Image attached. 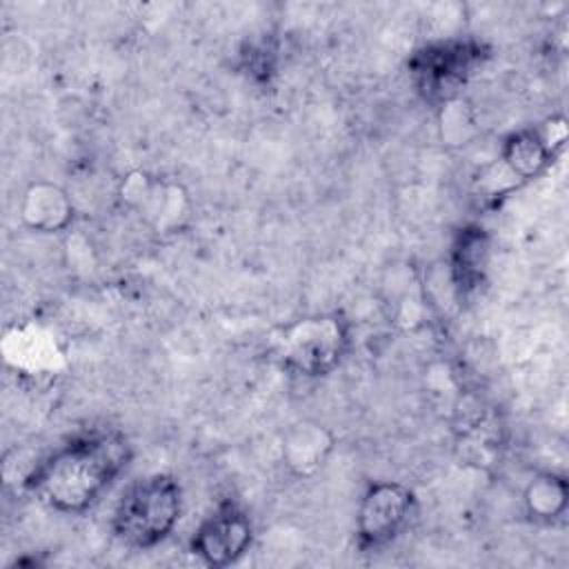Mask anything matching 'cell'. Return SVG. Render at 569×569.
<instances>
[{"label":"cell","mask_w":569,"mask_h":569,"mask_svg":"<svg viewBox=\"0 0 569 569\" xmlns=\"http://www.w3.org/2000/svg\"><path fill=\"white\" fill-rule=\"evenodd\" d=\"M131 460L120 431L78 433L44 456L24 478V487L49 509L80 516L89 511Z\"/></svg>","instance_id":"obj_1"},{"label":"cell","mask_w":569,"mask_h":569,"mask_svg":"<svg viewBox=\"0 0 569 569\" xmlns=\"http://www.w3.org/2000/svg\"><path fill=\"white\" fill-rule=\"evenodd\" d=\"M182 513L180 482L169 473L136 480L118 500L113 536L131 549H151L169 538Z\"/></svg>","instance_id":"obj_2"},{"label":"cell","mask_w":569,"mask_h":569,"mask_svg":"<svg viewBox=\"0 0 569 569\" xmlns=\"http://www.w3.org/2000/svg\"><path fill=\"white\" fill-rule=\"evenodd\" d=\"M349 322L340 313H313L284 325L276 336V356L287 371L305 378L329 376L351 345Z\"/></svg>","instance_id":"obj_3"},{"label":"cell","mask_w":569,"mask_h":569,"mask_svg":"<svg viewBox=\"0 0 569 569\" xmlns=\"http://www.w3.org/2000/svg\"><path fill=\"white\" fill-rule=\"evenodd\" d=\"M487 58L489 49L485 42L469 36H449L416 49L409 58V76L418 93L438 107L458 98L460 89Z\"/></svg>","instance_id":"obj_4"},{"label":"cell","mask_w":569,"mask_h":569,"mask_svg":"<svg viewBox=\"0 0 569 569\" xmlns=\"http://www.w3.org/2000/svg\"><path fill=\"white\" fill-rule=\"evenodd\" d=\"M416 511L413 491L396 480L371 482L356 511V540L362 551H376L393 542Z\"/></svg>","instance_id":"obj_5"},{"label":"cell","mask_w":569,"mask_h":569,"mask_svg":"<svg viewBox=\"0 0 569 569\" xmlns=\"http://www.w3.org/2000/svg\"><path fill=\"white\" fill-rule=\"evenodd\" d=\"M253 542L249 516L233 502H222L193 531L189 549L207 567L238 562Z\"/></svg>","instance_id":"obj_6"},{"label":"cell","mask_w":569,"mask_h":569,"mask_svg":"<svg viewBox=\"0 0 569 569\" xmlns=\"http://www.w3.org/2000/svg\"><path fill=\"white\" fill-rule=\"evenodd\" d=\"M567 138L562 120H547L542 127L511 131L500 147V164L516 182H527L547 171Z\"/></svg>","instance_id":"obj_7"},{"label":"cell","mask_w":569,"mask_h":569,"mask_svg":"<svg viewBox=\"0 0 569 569\" xmlns=\"http://www.w3.org/2000/svg\"><path fill=\"white\" fill-rule=\"evenodd\" d=\"M118 196L124 207L138 211L156 231H173L187 216V193L176 182H164L147 171H131L122 178Z\"/></svg>","instance_id":"obj_8"},{"label":"cell","mask_w":569,"mask_h":569,"mask_svg":"<svg viewBox=\"0 0 569 569\" xmlns=\"http://www.w3.org/2000/svg\"><path fill=\"white\" fill-rule=\"evenodd\" d=\"M18 216L36 233H62L71 227L76 207L64 187L51 180H33L20 196Z\"/></svg>","instance_id":"obj_9"},{"label":"cell","mask_w":569,"mask_h":569,"mask_svg":"<svg viewBox=\"0 0 569 569\" xmlns=\"http://www.w3.org/2000/svg\"><path fill=\"white\" fill-rule=\"evenodd\" d=\"M333 447H336V438L331 429L318 420L305 418L293 422L284 431L280 451L289 473L298 478H309L327 465Z\"/></svg>","instance_id":"obj_10"},{"label":"cell","mask_w":569,"mask_h":569,"mask_svg":"<svg viewBox=\"0 0 569 569\" xmlns=\"http://www.w3.org/2000/svg\"><path fill=\"white\" fill-rule=\"evenodd\" d=\"M489 233L480 224H465L456 233L449 253V280L458 298L473 293L482 284L489 267Z\"/></svg>","instance_id":"obj_11"},{"label":"cell","mask_w":569,"mask_h":569,"mask_svg":"<svg viewBox=\"0 0 569 569\" xmlns=\"http://www.w3.org/2000/svg\"><path fill=\"white\" fill-rule=\"evenodd\" d=\"M525 513L536 522H553L569 507V482L562 473L540 471L522 489Z\"/></svg>","instance_id":"obj_12"},{"label":"cell","mask_w":569,"mask_h":569,"mask_svg":"<svg viewBox=\"0 0 569 569\" xmlns=\"http://www.w3.org/2000/svg\"><path fill=\"white\" fill-rule=\"evenodd\" d=\"M438 124L440 138L447 144L465 147L476 136V120L469 102L462 100V96L438 104Z\"/></svg>","instance_id":"obj_13"},{"label":"cell","mask_w":569,"mask_h":569,"mask_svg":"<svg viewBox=\"0 0 569 569\" xmlns=\"http://www.w3.org/2000/svg\"><path fill=\"white\" fill-rule=\"evenodd\" d=\"M244 69L260 82H269V78L276 71V53L267 42L249 44L247 53H242Z\"/></svg>","instance_id":"obj_14"}]
</instances>
